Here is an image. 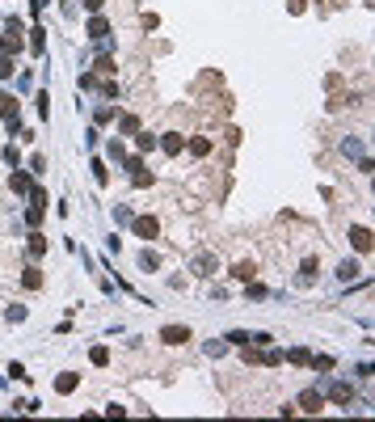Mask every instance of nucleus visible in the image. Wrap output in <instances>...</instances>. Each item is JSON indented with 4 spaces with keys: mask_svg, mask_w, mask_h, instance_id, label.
Listing matches in <instances>:
<instances>
[{
    "mask_svg": "<svg viewBox=\"0 0 375 422\" xmlns=\"http://www.w3.org/2000/svg\"><path fill=\"white\" fill-rule=\"evenodd\" d=\"M190 338V329H181V325H169L165 329V342H173V346H177V342H186Z\"/></svg>",
    "mask_w": 375,
    "mask_h": 422,
    "instance_id": "f257e3e1",
    "label": "nucleus"
},
{
    "mask_svg": "<svg viewBox=\"0 0 375 422\" xmlns=\"http://www.w3.org/2000/svg\"><path fill=\"white\" fill-rule=\"evenodd\" d=\"M300 405H303V410H321V397H316V393H303Z\"/></svg>",
    "mask_w": 375,
    "mask_h": 422,
    "instance_id": "f03ea898",
    "label": "nucleus"
},
{
    "mask_svg": "<svg viewBox=\"0 0 375 422\" xmlns=\"http://www.w3.org/2000/svg\"><path fill=\"white\" fill-rule=\"evenodd\" d=\"M135 228H139V237H156V220H139Z\"/></svg>",
    "mask_w": 375,
    "mask_h": 422,
    "instance_id": "7ed1b4c3",
    "label": "nucleus"
},
{
    "mask_svg": "<svg viewBox=\"0 0 375 422\" xmlns=\"http://www.w3.org/2000/svg\"><path fill=\"white\" fill-rule=\"evenodd\" d=\"M76 389V376H59V393H72Z\"/></svg>",
    "mask_w": 375,
    "mask_h": 422,
    "instance_id": "20e7f679",
    "label": "nucleus"
},
{
    "mask_svg": "<svg viewBox=\"0 0 375 422\" xmlns=\"http://www.w3.org/2000/svg\"><path fill=\"white\" fill-rule=\"evenodd\" d=\"M13 72V63H9V55H0V76H9Z\"/></svg>",
    "mask_w": 375,
    "mask_h": 422,
    "instance_id": "39448f33",
    "label": "nucleus"
},
{
    "mask_svg": "<svg viewBox=\"0 0 375 422\" xmlns=\"http://www.w3.org/2000/svg\"><path fill=\"white\" fill-rule=\"evenodd\" d=\"M84 4H89V9H101V0H84Z\"/></svg>",
    "mask_w": 375,
    "mask_h": 422,
    "instance_id": "423d86ee",
    "label": "nucleus"
}]
</instances>
